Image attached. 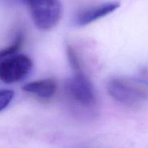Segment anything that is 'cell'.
I'll use <instances>...</instances> for the list:
<instances>
[{
  "label": "cell",
  "mask_w": 148,
  "mask_h": 148,
  "mask_svg": "<svg viewBox=\"0 0 148 148\" xmlns=\"http://www.w3.org/2000/svg\"><path fill=\"white\" fill-rule=\"evenodd\" d=\"M38 28L50 30L60 21L62 5L59 0H25Z\"/></svg>",
  "instance_id": "1"
},
{
  "label": "cell",
  "mask_w": 148,
  "mask_h": 148,
  "mask_svg": "<svg viewBox=\"0 0 148 148\" xmlns=\"http://www.w3.org/2000/svg\"><path fill=\"white\" fill-rule=\"evenodd\" d=\"M109 95L114 99L127 106H134L143 103L147 98L143 89L130 81L114 78L108 82L107 86Z\"/></svg>",
  "instance_id": "2"
},
{
  "label": "cell",
  "mask_w": 148,
  "mask_h": 148,
  "mask_svg": "<svg viewBox=\"0 0 148 148\" xmlns=\"http://www.w3.org/2000/svg\"><path fill=\"white\" fill-rule=\"evenodd\" d=\"M33 62L24 54L13 55L0 64V80L7 84L18 82L30 73Z\"/></svg>",
  "instance_id": "3"
},
{
  "label": "cell",
  "mask_w": 148,
  "mask_h": 148,
  "mask_svg": "<svg viewBox=\"0 0 148 148\" xmlns=\"http://www.w3.org/2000/svg\"><path fill=\"white\" fill-rule=\"evenodd\" d=\"M69 96L83 107H91L96 103V95L92 84L82 70L75 72L66 85Z\"/></svg>",
  "instance_id": "4"
},
{
  "label": "cell",
  "mask_w": 148,
  "mask_h": 148,
  "mask_svg": "<svg viewBox=\"0 0 148 148\" xmlns=\"http://www.w3.org/2000/svg\"><path fill=\"white\" fill-rule=\"evenodd\" d=\"M119 6L120 4L118 1H110L94 6L78 14L75 19V23L79 26L89 25L112 13L116 10Z\"/></svg>",
  "instance_id": "5"
},
{
  "label": "cell",
  "mask_w": 148,
  "mask_h": 148,
  "mask_svg": "<svg viewBox=\"0 0 148 148\" xmlns=\"http://www.w3.org/2000/svg\"><path fill=\"white\" fill-rule=\"evenodd\" d=\"M22 89L40 98H49L56 93L57 84L52 79H40L25 84Z\"/></svg>",
  "instance_id": "6"
},
{
  "label": "cell",
  "mask_w": 148,
  "mask_h": 148,
  "mask_svg": "<svg viewBox=\"0 0 148 148\" xmlns=\"http://www.w3.org/2000/svg\"><path fill=\"white\" fill-rule=\"evenodd\" d=\"M23 40L24 38H23V33H20L14 38L11 44L0 49V64L6 59L14 55V53L20 50L21 46H23Z\"/></svg>",
  "instance_id": "7"
},
{
  "label": "cell",
  "mask_w": 148,
  "mask_h": 148,
  "mask_svg": "<svg viewBox=\"0 0 148 148\" xmlns=\"http://www.w3.org/2000/svg\"><path fill=\"white\" fill-rule=\"evenodd\" d=\"M66 55H67L69 65H70V66L72 67L74 72L82 70V69H81L80 63H79L77 54V53L75 52V51L74 50L73 48L71 46H69V45L66 46Z\"/></svg>",
  "instance_id": "8"
},
{
  "label": "cell",
  "mask_w": 148,
  "mask_h": 148,
  "mask_svg": "<svg viewBox=\"0 0 148 148\" xmlns=\"http://www.w3.org/2000/svg\"><path fill=\"white\" fill-rule=\"evenodd\" d=\"M14 95V92L11 90H0V112L10 105Z\"/></svg>",
  "instance_id": "9"
},
{
  "label": "cell",
  "mask_w": 148,
  "mask_h": 148,
  "mask_svg": "<svg viewBox=\"0 0 148 148\" xmlns=\"http://www.w3.org/2000/svg\"><path fill=\"white\" fill-rule=\"evenodd\" d=\"M140 82L148 85V74H145V75H142V77L140 79Z\"/></svg>",
  "instance_id": "10"
}]
</instances>
